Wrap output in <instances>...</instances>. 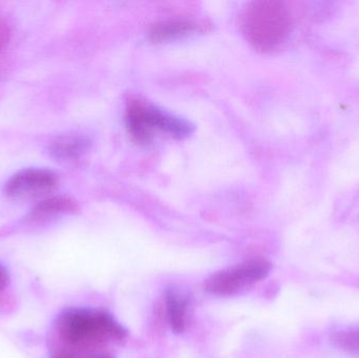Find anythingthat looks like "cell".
Instances as JSON below:
<instances>
[{
	"label": "cell",
	"mask_w": 359,
	"mask_h": 358,
	"mask_svg": "<svg viewBox=\"0 0 359 358\" xmlns=\"http://www.w3.org/2000/svg\"><path fill=\"white\" fill-rule=\"evenodd\" d=\"M243 29L249 43L259 50H271L285 42L291 31V16L283 2L261 0L245 11Z\"/></svg>",
	"instance_id": "cell-1"
},
{
	"label": "cell",
	"mask_w": 359,
	"mask_h": 358,
	"mask_svg": "<svg viewBox=\"0 0 359 358\" xmlns=\"http://www.w3.org/2000/svg\"><path fill=\"white\" fill-rule=\"evenodd\" d=\"M198 25L185 19L161 21L149 29V38L155 42L168 41L198 31Z\"/></svg>",
	"instance_id": "cell-7"
},
{
	"label": "cell",
	"mask_w": 359,
	"mask_h": 358,
	"mask_svg": "<svg viewBox=\"0 0 359 358\" xmlns=\"http://www.w3.org/2000/svg\"><path fill=\"white\" fill-rule=\"evenodd\" d=\"M76 210L75 202L63 197H53L43 200L31 212V220L44 221L61 214H69Z\"/></svg>",
	"instance_id": "cell-8"
},
{
	"label": "cell",
	"mask_w": 359,
	"mask_h": 358,
	"mask_svg": "<svg viewBox=\"0 0 359 358\" xmlns=\"http://www.w3.org/2000/svg\"><path fill=\"white\" fill-rule=\"evenodd\" d=\"M270 269L271 265L266 261H251L213 273L205 282V290L215 296H231L265 279Z\"/></svg>",
	"instance_id": "cell-4"
},
{
	"label": "cell",
	"mask_w": 359,
	"mask_h": 358,
	"mask_svg": "<svg viewBox=\"0 0 359 358\" xmlns=\"http://www.w3.org/2000/svg\"><path fill=\"white\" fill-rule=\"evenodd\" d=\"M61 338L73 346H90L104 340H121L126 332L104 312L69 310L58 321Z\"/></svg>",
	"instance_id": "cell-2"
},
{
	"label": "cell",
	"mask_w": 359,
	"mask_h": 358,
	"mask_svg": "<svg viewBox=\"0 0 359 358\" xmlns=\"http://www.w3.org/2000/svg\"><path fill=\"white\" fill-rule=\"evenodd\" d=\"M57 185L54 172L41 168L21 170L6 183V195L12 199H34L50 193Z\"/></svg>",
	"instance_id": "cell-5"
},
{
	"label": "cell",
	"mask_w": 359,
	"mask_h": 358,
	"mask_svg": "<svg viewBox=\"0 0 359 358\" xmlns=\"http://www.w3.org/2000/svg\"><path fill=\"white\" fill-rule=\"evenodd\" d=\"M126 125L135 140L147 143L156 130H161L176 138L191 134L194 126L181 118L141 100H132L126 109Z\"/></svg>",
	"instance_id": "cell-3"
},
{
	"label": "cell",
	"mask_w": 359,
	"mask_h": 358,
	"mask_svg": "<svg viewBox=\"0 0 359 358\" xmlns=\"http://www.w3.org/2000/svg\"><path fill=\"white\" fill-rule=\"evenodd\" d=\"M8 40V27L4 21L0 19V52L6 46Z\"/></svg>",
	"instance_id": "cell-11"
},
{
	"label": "cell",
	"mask_w": 359,
	"mask_h": 358,
	"mask_svg": "<svg viewBox=\"0 0 359 358\" xmlns=\"http://www.w3.org/2000/svg\"><path fill=\"white\" fill-rule=\"evenodd\" d=\"M101 358H109V357H101Z\"/></svg>",
	"instance_id": "cell-14"
},
{
	"label": "cell",
	"mask_w": 359,
	"mask_h": 358,
	"mask_svg": "<svg viewBox=\"0 0 359 358\" xmlns=\"http://www.w3.org/2000/svg\"><path fill=\"white\" fill-rule=\"evenodd\" d=\"M168 323L175 333H182L186 326V302L178 294L170 291L166 296Z\"/></svg>",
	"instance_id": "cell-9"
},
{
	"label": "cell",
	"mask_w": 359,
	"mask_h": 358,
	"mask_svg": "<svg viewBox=\"0 0 359 358\" xmlns=\"http://www.w3.org/2000/svg\"><path fill=\"white\" fill-rule=\"evenodd\" d=\"M8 277L6 269L0 265V291L4 289L8 285Z\"/></svg>",
	"instance_id": "cell-12"
},
{
	"label": "cell",
	"mask_w": 359,
	"mask_h": 358,
	"mask_svg": "<svg viewBox=\"0 0 359 358\" xmlns=\"http://www.w3.org/2000/svg\"><path fill=\"white\" fill-rule=\"evenodd\" d=\"M90 141L81 135H65L53 142L50 153L61 161H74L88 151Z\"/></svg>",
	"instance_id": "cell-6"
},
{
	"label": "cell",
	"mask_w": 359,
	"mask_h": 358,
	"mask_svg": "<svg viewBox=\"0 0 359 358\" xmlns=\"http://www.w3.org/2000/svg\"><path fill=\"white\" fill-rule=\"evenodd\" d=\"M331 340L346 352L359 353V329L339 330L332 334Z\"/></svg>",
	"instance_id": "cell-10"
},
{
	"label": "cell",
	"mask_w": 359,
	"mask_h": 358,
	"mask_svg": "<svg viewBox=\"0 0 359 358\" xmlns=\"http://www.w3.org/2000/svg\"><path fill=\"white\" fill-rule=\"evenodd\" d=\"M54 358H67V357H65V355L59 354V355H56V357H55Z\"/></svg>",
	"instance_id": "cell-13"
}]
</instances>
